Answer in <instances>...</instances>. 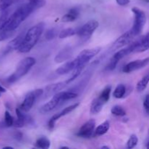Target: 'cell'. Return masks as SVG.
<instances>
[{"instance_id": "obj_14", "label": "cell", "mask_w": 149, "mask_h": 149, "mask_svg": "<svg viewBox=\"0 0 149 149\" xmlns=\"http://www.w3.org/2000/svg\"><path fill=\"white\" fill-rule=\"evenodd\" d=\"M67 85H68V84L65 81L49 84V85L45 87V90L44 91L45 93V97H50L51 95L53 96L54 95L57 94L58 93L61 92V90H63Z\"/></svg>"}, {"instance_id": "obj_3", "label": "cell", "mask_w": 149, "mask_h": 149, "mask_svg": "<svg viewBox=\"0 0 149 149\" xmlns=\"http://www.w3.org/2000/svg\"><path fill=\"white\" fill-rule=\"evenodd\" d=\"M77 96H78V93L74 91L59 92L57 94L54 95L47 103L41 106L39 109V112L42 114L49 113L55 108L59 106V105L62 104L63 102L76 98Z\"/></svg>"}, {"instance_id": "obj_21", "label": "cell", "mask_w": 149, "mask_h": 149, "mask_svg": "<svg viewBox=\"0 0 149 149\" xmlns=\"http://www.w3.org/2000/svg\"><path fill=\"white\" fill-rule=\"evenodd\" d=\"M149 83V72L147 73L143 78L137 83L136 90L138 92H143L146 89Z\"/></svg>"}, {"instance_id": "obj_33", "label": "cell", "mask_w": 149, "mask_h": 149, "mask_svg": "<svg viewBox=\"0 0 149 149\" xmlns=\"http://www.w3.org/2000/svg\"><path fill=\"white\" fill-rule=\"evenodd\" d=\"M15 2V0H0V12L9 9Z\"/></svg>"}, {"instance_id": "obj_22", "label": "cell", "mask_w": 149, "mask_h": 149, "mask_svg": "<svg viewBox=\"0 0 149 149\" xmlns=\"http://www.w3.org/2000/svg\"><path fill=\"white\" fill-rule=\"evenodd\" d=\"M111 91V87L110 85H107L104 89H103V90L101 92L100 95L98 96V98L100 99L102 102H103L105 104H106V103L109 101V99H110Z\"/></svg>"}, {"instance_id": "obj_17", "label": "cell", "mask_w": 149, "mask_h": 149, "mask_svg": "<svg viewBox=\"0 0 149 149\" xmlns=\"http://www.w3.org/2000/svg\"><path fill=\"white\" fill-rule=\"evenodd\" d=\"M73 54V49L71 47H66L64 49H63L61 52H59V53L55 56V63H63L64 61H67V60L69 59L71 56H72Z\"/></svg>"}, {"instance_id": "obj_10", "label": "cell", "mask_w": 149, "mask_h": 149, "mask_svg": "<svg viewBox=\"0 0 149 149\" xmlns=\"http://www.w3.org/2000/svg\"><path fill=\"white\" fill-rule=\"evenodd\" d=\"M95 128V119H90L84 124L79 130L77 136L83 138H90L94 135Z\"/></svg>"}, {"instance_id": "obj_28", "label": "cell", "mask_w": 149, "mask_h": 149, "mask_svg": "<svg viewBox=\"0 0 149 149\" xmlns=\"http://www.w3.org/2000/svg\"><path fill=\"white\" fill-rule=\"evenodd\" d=\"M77 33V31L74 29L68 28V29H63L59 33V38L60 39H65V38L70 37V36H74Z\"/></svg>"}, {"instance_id": "obj_5", "label": "cell", "mask_w": 149, "mask_h": 149, "mask_svg": "<svg viewBox=\"0 0 149 149\" xmlns=\"http://www.w3.org/2000/svg\"><path fill=\"white\" fill-rule=\"evenodd\" d=\"M132 12L135 15V20H134L133 26L130 30L136 37L142 32L144 26L146 23V15L142 10L138 7H132Z\"/></svg>"}, {"instance_id": "obj_12", "label": "cell", "mask_w": 149, "mask_h": 149, "mask_svg": "<svg viewBox=\"0 0 149 149\" xmlns=\"http://www.w3.org/2000/svg\"><path fill=\"white\" fill-rule=\"evenodd\" d=\"M16 115H17V120H15L13 126L15 127H23L26 125H31L33 123V119L30 116L25 114V112L20 110V108L16 109Z\"/></svg>"}, {"instance_id": "obj_32", "label": "cell", "mask_w": 149, "mask_h": 149, "mask_svg": "<svg viewBox=\"0 0 149 149\" xmlns=\"http://www.w3.org/2000/svg\"><path fill=\"white\" fill-rule=\"evenodd\" d=\"M15 34V31H0V42L6 40V39L11 38Z\"/></svg>"}, {"instance_id": "obj_40", "label": "cell", "mask_w": 149, "mask_h": 149, "mask_svg": "<svg viewBox=\"0 0 149 149\" xmlns=\"http://www.w3.org/2000/svg\"><path fill=\"white\" fill-rule=\"evenodd\" d=\"M4 148H13V147H10V146H6V147H4Z\"/></svg>"}, {"instance_id": "obj_39", "label": "cell", "mask_w": 149, "mask_h": 149, "mask_svg": "<svg viewBox=\"0 0 149 149\" xmlns=\"http://www.w3.org/2000/svg\"><path fill=\"white\" fill-rule=\"evenodd\" d=\"M101 148H110L109 146H103L101 147Z\"/></svg>"}, {"instance_id": "obj_16", "label": "cell", "mask_w": 149, "mask_h": 149, "mask_svg": "<svg viewBox=\"0 0 149 149\" xmlns=\"http://www.w3.org/2000/svg\"><path fill=\"white\" fill-rule=\"evenodd\" d=\"M75 68H77V64L74 59L73 61H68L64 63L63 65H61L59 68H57L55 73L58 75H64V74H68L71 71H73Z\"/></svg>"}, {"instance_id": "obj_13", "label": "cell", "mask_w": 149, "mask_h": 149, "mask_svg": "<svg viewBox=\"0 0 149 149\" xmlns=\"http://www.w3.org/2000/svg\"><path fill=\"white\" fill-rule=\"evenodd\" d=\"M135 49L134 52H143L149 49V32L133 42Z\"/></svg>"}, {"instance_id": "obj_41", "label": "cell", "mask_w": 149, "mask_h": 149, "mask_svg": "<svg viewBox=\"0 0 149 149\" xmlns=\"http://www.w3.org/2000/svg\"><path fill=\"white\" fill-rule=\"evenodd\" d=\"M68 148V147H66V146H62V147H61V148Z\"/></svg>"}, {"instance_id": "obj_18", "label": "cell", "mask_w": 149, "mask_h": 149, "mask_svg": "<svg viewBox=\"0 0 149 149\" xmlns=\"http://www.w3.org/2000/svg\"><path fill=\"white\" fill-rule=\"evenodd\" d=\"M79 16V9L71 8L68 10V13L64 15L63 17H62V20L63 22H73L77 20Z\"/></svg>"}, {"instance_id": "obj_27", "label": "cell", "mask_w": 149, "mask_h": 149, "mask_svg": "<svg viewBox=\"0 0 149 149\" xmlns=\"http://www.w3.org/2000/svg\"><path fill=\"white\" fill-rule=\"evenodd\" d=\"M10 17V10L7 9L0 12V31L2 29Z\"/></svg>"}, {"instance_id": "obj_1", "label": "cell", "mask_w": 149, "mask_h": 149, "mask_svg": "<svg viewBox=\"0 0 149 149\" xmlns=\"http://www.w3.org/2000/svg\"><path fill=\"white\" fill-rule=\"evenodd\" d=\"M45 4V0H29L27 3L20 6L10 15L1 30L15 31L33 12L44 7Z\"/></svg>"}, {"instance_id": "obj_31", "label": "cell", "mask_w": 149, "mask_h": 149, "mask_svg": "<svg viewBox=\"0 0 149 149\" xmlns=\"http://www.w3.org/2000/svg\"><path fill=\"white\" fill-rule=\"evenodd\" d=\"M138 137H137L136 135L133 134V135H132L130 137L129 140H128L127 142V144H126L127 148L132 149L135 148V147L137 146V144H138Z\"/></svg>"}, {"instance_id": "obj_30", "label": "cell", "mask_w": 149, "mask_h": 149, "mask_svg": "<svg viewBox=\"0 0 149 149\" xmlns=\"http://www.w3.org/2000/svg\"><path fill=\"white\" fill-rule=\"evenodd\" d=\"M15 119L12 116V115L10 114V112L8 111H6L5 113H4V126H6L7 127H10L13 126L14 125Z\"/></svg>"}, {"instance_id": "obj_8", "label": "cell", "mask_w": 149, "mask_h": 149, "mask_svg": "<svg viewBox=\"0 0 149 149\" xmlns=\"http://www.w3.org/2000/svg\"><path fill=\"white\" fill-rule=\"evenodd\" d=\"M98 26L99 23L97 20H90L83 25L80 29H79L77 33L82 40H87L91 37Z\"/></svg>"}, {"instance_id": "obj_19", "label": "cell", "mask_w": 149, "mask_h": 149, "mask_svg": "<svg viewBox=\"0 0 149 149\" xmlns=\"http://www.w3.org/2000/svg\"><path fill=\"white\" fill-rule=\"evenodd\" d=\"M104 105L105 103H103V102H102L101 100L98 98V97H97V98L94 99V100H93V102H92L91 106H90V113L93 115L99 113L101 111L102 109H103Z\"/></svg>"}, {"instance_id": "obj_35", "label": "cell", "mask_w": 149, "mask_h": 149, "mask_svg": "<svg viewBox=\"0 0 149 149\" xmlns=\"http://www.w3.org/2000/svg\"><path fill=\"white\" fill-rule=\"evenodd\" d=\"M143 108L146 113L149 116V93L146 95L143 100Z\"/></svg>"}, {"instance_id": "obj_23", "label": "cell", "mask_w": 149, "mask_h": 149, "mask_svg": "<svg viewBox=\"0 0 149 149\" xmlns=\"http://www.w3.org/2000/svg\"><path fill=\"white\" fill-rule=\"evenodd\" d=\"M35 146L39 148L47 149L50 146V141L46 137H42V138H39V139L36 140Z\"/></svg>"}, {"instance_id": "obj_2", "label": "cell", "mask_w": 149, "mask_h": 149, "mask_svg": "<svg viewBox=\"0 0 149 149\" xmlns=\"http://www.w3.org/2000/svg\"><path fill=\"white\" fill-rule=\"evenodd\" d=\"M45 28V23L44 22H40L29 29L25 33L24 39L17 51L20 53H27L30 52L38 42L44 32Z\"/></svg>"}, {"instance_id": "obj_38", "label": "cell", "mask_w": 149, "mask_h": 149, "mask_svg": "<svg viewBox=\"0 0 149 149\" xmlns=\"http://www.w3.org/2000/svg\"><path fill=\"white\" fill-rule=\"evenodd\" d=\"M146 148L149 149V138L148 139V141H147V143H146Z\"/></svg>"}, {"instance_id": "obj_20", "label": "cell", "mask_w": 149, "mask_h": 149, "mask_svg": "<svg viewBox=\"0 0 149 149\" xmlns=\"http://www.w3.org/2000/svg\"><path fill=\"white\" fill-rule=\"evenodd\" d=\"M109 128H110V123L109 121H106V122H103L100 124L99 126L97 127L94 132V136H101L106 134V132L109 131Z\"/></svg>"}, {"instance_id": "obj_24", "label": "cell", "mask_w": 149, "mask_h": 149, "mask_svg": "<svg viewBox=\"0 0 149 149\" xmlns=\"http://www.w3.org/2000/svg\"><path fill=\"white\" fill-rule=\"evenodd\" d=\"M126 93V87L124 84H119L113 91V95L115 98L121 99L125 97Z\"/></svg>"}, {"instance_id": "obj_44", "label": "cell", "mask_w": 149, "mask_h": 149, "mask_svg": "<svg viewBox=\"0 0 149 149\" xmlns=\"http://www.w3.org/2000/svg\"><path fill=\"white\" fill-rule=\"evenodd\" d=\"M146 1H149V0H146Z\"/></svg>"}, {"instance_id": "obj_11", "label": "cell", "mask_w": 149, "mask_h": 149, "mask_svg": "<svg viewBox=\"0 0 149 149\" xmlns=\"http://www.w3.org/2000/svg\"><path fill=\"white\" fill-rule=\"evenodd\" d=\"M135 35L133 34L131 30L127 31V32H125V33L122 35V36H119L116 41H115L114 43L112 45L111 49L115 50V49H117L119 48L122 47H125L126 45H130L131 42L133 41V39L135 38Z\"/></svg>"}, {"instance_id": "obj_34", "label": "cell", "mask_w": 149, "mask_h": 149, "mask_svg": "<svg viewBox=\"0 0 149 149\" xmlns=\"http://www.w3.org/2000/svg\"><path fill=\"white\" fill-rule=\"evenodd\" d=\"M57 30L55 29H49L45 33V38L47 39V40H51V39H53L56 36Z\"/></svg>"}, {"instance_id": "obj_37", "label": "cell", "mask_w": 149, "mask_h": 149, "mask_svg": "<svg viewBox=\"0 0 149 149\" xmlns=\"http://www.w3.org/2000/svg\"><path fill=\"white\" fill-rule=\"evenodd\" d=\"M6 93V89L4 88V87H3L0 84V97H1V94H2V93Z\"/></svg>"}, {"instance_id": "obj_42", "label": "cell", "mask_w": 149, "mask_h": 149, "mask_svg": "<svg viewBox=\"0 0 149 149\" xmlns=\"http://www.w3.org/2000/svg\"><path fill=\"white\" fill-rule=\"evenodd\" d=\"M20 1V0H15V2L16 1Z\"/></svg>"}, {"instance_id": "obj_26", "label": "cell", "mask_w": 149, "mask_h": 149, "mask_svg": "<svg viewBox=\"0 0 149 149\" xmlns=\"http://www.w3.org/2000/svg\"><path fill=\"white\" fill-rule=\"evenodd\" d=\"M84 67H77V68H75V69L73 71L71 77L65 81V82L68 84H70V83L72 82L73 81H74L75 79H77L79 77L80 74H81V72H82V71L84 70Z\"/></svg>"}, {"instance_id": "obj_15", "label": "cell", "mask_w": 149, "mask_h": 149, "mask_svg": "<svg viewBox=\"0 0 149 149\" xmlns=\"http://www.w3.org/2000/svg\"><path fill=\"white\" fill-rule=\"evenodd\" d=\"M24 36L25 33H21L20 34H19L17 37H15V39H13V40L10 41V42H9L8 45L7 46V47H6L4 53H7V52H10L13 50H17L18 48L20 47V45H21L22 42H23Z\"/></svg>"}, {"instance_id": "obj_4", "label": "cell", "mask_w": 149, "mask_h": 149, "mask_svg": "<svg viewBox=\"0 0 149 149\" xmlns=\"http://www.w3.org/2000/svg\"><path fill=\"white\" fill-rule=\"evenodd\" d=\"M35 64H36V59L32 57L25 58L17 64L15 71L10 77H7V81L9 84H13L16 82L20 78L24 77Z\"/></svg>"}, {"instance_id": "obj_7", "label": "cell", "mask_w": 149, "mask_h": 149, "mask_svg": "<svg viewBox=\"0 0 149 149\" xmlns=\"http://www.w3.org/2000/svg\"><path fill=\"white\" fill-rule=\"evenodd\" d=\"M44 90L42 89H36V90L30 91L26 94L23 103L20 105V109L25 113H27L31 109L36 100L39 97L43 95Z\"/></svg>"}, {"instance_id": "obj_29", "label": "cell", "mask_w": 149, "mask_h": 149, "mask_svg": "<svg viewBox=\"0 0 149 149\" xmlns=\"http://www.w3.org/2000/svg\"><path fill=\"white\" fill-rule=\"evenodd\" d=\"M111 112L112 114L116 116H125L126 115V111L120 106H114L111 109Z\"/></svg>"}, {"instance_id": "obj_36", "label": "cell", "mask_w": 149, "mask_h": 149, "mask_svg": "<svg viewBox=\"0 0 149 149\" xmlns=\"http://www.w3.org/2000/svg\"><path fill=\"white\" fill-rule=\"evenodd\" d=\"M116 3L120 6H126L130 2V0H116Z\"/></svg>"}, {"instance_id": "obj_6", "label": "cell", "mask_w": 149, "mask_h": 149, "mask_svg": "<svg viewBox=\"0 0 149 149\" xmlns=\"http://www.w3.org/2000/svg\"><path fill=\"white\" fill-rule=\"evenodd\" d=\"M101 50L100 47H95L91 49H84L81 51L78 56L74 59L77 67H84L87 65V64L94 58L95 56L97 55Z\"/></svg>"}, {"instance_id": "obj_43", "label": "cell", "mask_w": 149, "mask_h": 149, "mask_svg": "<svg viewBox=\"0 0 149 149\" xmlns=\"http://www.w3.org/2000/svg\"><path fill=\"white\" fill-rule=\"evenodd\" d=\"M148 138H149V132H148Z\"/></svg>"}, {"instance_id": "obj_25", "label": "cell", "mask_w": 149, "mask_h": 149, "mask_svg": "<svg viewBox=\"0 0 149 149\" xmlns=\"http://www.w3.org/2000/svg\"><path fill=\"white\" fill-rule=\"evenodd\" d=\"M79 106V103H74V104L71 105V106H68V107L65 108V109H64L63 110L61 111V112L56 113L57 116H58V117L60 119V118H61L62 116H65V115L68 114V113H71V112L73 111L74 110H75V109H77V108Z\"/></svg>"}, {"instance_id": "obj_9", "label": "cell", "mask_w": 149, "mask_h": 149, "mask_svg": "<svg viewBox=\"0 0 149 149\" xmlns=\"http://www.w3.org/2000/svg\"><path fill=\"white\" fill-rule=\"evenodd\" d=\"M149 64V57L146 58L144 59H140L136 60V61H131V62L128 63L127 64L125 65L122 68V72L129 73L133 72V71H137V70L141 69V68H144L146 65Z\"/></svg>"}]
</instances>
